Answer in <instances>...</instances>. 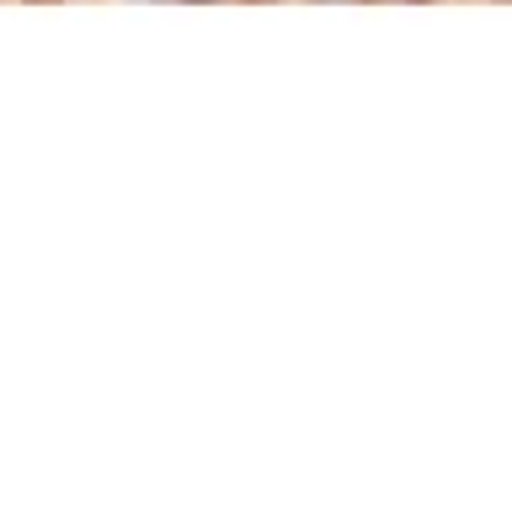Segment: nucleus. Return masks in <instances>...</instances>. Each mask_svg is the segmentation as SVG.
Listing matches in <instances>:
<instances>
[]
</instances>
